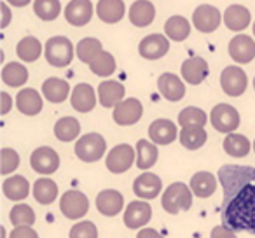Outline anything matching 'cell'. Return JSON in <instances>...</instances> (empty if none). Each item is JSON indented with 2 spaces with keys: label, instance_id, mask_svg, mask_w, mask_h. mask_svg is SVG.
Wrapping results in <instances>:
<instances>
[{
  "label": "cell",
  "instance_id": "cell-30",
  "mask_svg": "<svg viewBox=\"0 0 255 238\" xmlns=\"http://www.w3.org/2000/svg\"><path fill=\"white\" fill-rule=\"evenodd\" d=\"M2 81L11 88H21L28 81V70L19 61H11L2 68Z\"/></svg>",
  "mask_w": 255,
  "mask_h": 238
},
{
  "label": "cell",
  "instance_id": "cell-44",
  "mask_svg": "<svg viewBox=\"0 0 255 238\" xmlns=\"http://www.w3.org/2000/svg\"><path fill=\"white\" fill-rule=\"evenodd\" d=\"M70 238H98V230L91 221H82L74 224L70 230Z\"/></svg>",
  "mask_w": 255,
  "mask_h": 238
},
{
  "label": "cell",
  "instance_id": "cell-50",
  "mask_svg": "<svg viewBox=\"0 0 255 238\" xmlns=\"http://www.w3.org/2000/svg\"><path fill=\"white\" fill-rule=\"evenodd\" d=\"M7 4H11L12 7H25V5H28L32 0H5Z\"/></svg>",
  "mask_w": 255,
  "mask_h": 238
},
{
  "label": "cell",
  "instance_id": "cell-36",
  "mask_svg": "<svg viewBox=\"0 0 255 238\" xmlns=\"http://www.w3.org/2000/svg\"><path fill=\"white\" fill-rule=\"evenodd\" d=\"M224 151L233 158H245L250 153V140L240 133H227L224 140Z\"/></svg>",
  "mask_w": 255,
  "mask_h": 238
},
{
  "label": "cell",
  "instance_id": "cell-48",
  "mask_svg": "<svg viewBox=\"0 0 255 238\" xmlns=\"http://www.w3.org/2000/svg\"><path fill=\"white\" fill-rule=\"evenodd\" d=\"M136 238H164L161 233H157L156 230H152V228H143V230H140V233L136 235Z\"/></svg>",
  "mask_w": 255,
  "mask_h": 238
},
{
  "label": "cell",
  "instance_id": "cell-16",
  "mask_svg": "<svg viewBox=\"0 0 255 238\" xmlns=\"http://www.w3.org/2000/svg\"><path fill=\"white\" fill-rule=\"evenodd\" d=\"M152 217V207L147 202H131L124 210V224L129 230L145 226Z\"/></svg>",
  "mask_w": 255,
  "mask_h": 238
},
{
  "label": "cell",
  "instance_id": "cell-38",
  "mask_svg": "<svg viewBox=\"0 0 255 238\" xmlns=\"http://www.w3.org/2000/svg\"><path fill=\"white\" fill-rule=\"evenodd\" d=\"M33 196L40 205H49L56 200L58 196V186L51 179H39L33 184Z\"/></svg>",
  "mask_w": 255,
  "mask_h": 238
},
{
  "label": "cell",
  "instance_id": "cell-43",
  "mask_svg": "<svg viewBox=\"0 0 255 238\" xmlns=\"http://www.w3.org/2000/svg\"><path fill=\"white\" fill-rule=\"evenodd\" d=\"M19 165V154L16 153L14 149H9V147H4L2 149V168H0V174L7 175L11 172H14Z\"/></svg>",
  "mask_w": 255,
  "mask_h": 238
},
{
  "label": "cell",
  "instance_id": "cell-39",
  "mask_svg": "<svg viewBox=\"0 0 255 238\" xmlns=\"http://www.w3.org/2000/svg\"><path fill=\"white\" fill-rule=\"evenodd\" d=\"M33 12L42 21H53L60 16L61 2L60 0H33Z\"/></svg>",
  "mask_w": 255,
  "mask_h": 238
},
{
  "label": "cell",
  "instance_id": "cell-1",
  "mask_svg": "<svg viewBox=\"0 0 255 238\" xmlns=\"http://www.w3.org/2000/svg\"><path fill=\"white\" fill-rule=\"evenodd\" d=\"M224 189L222 224L255 235V168L226 165L219 170Z\"/></svg>",
  "mask_w": 255,
  "mask_h": 238
},
{
  "label": "cell",
  "instance_id": "cell-2",
  "mask_svg": "<svg viewBox=\"0 0 255 238\" xmlns=\"http://www.w3.org/2000/svg\"><path fill=\"white\" fill-rule=\"evenodd\" d=\"M74 44L65 35L51 37L46 42V47H44V56H46L47 63L56 68L68 67L72 63V60H74Z\"/></svg>",
  "mask_w": 255,
  "mask_h": 238
},
{
  "label": "cell",
  "instance_id": "cell-14",
  "mask_svg": "<svg viewBox=\"0 0 255 238\" xmlns=\"http://www.w3.org/2000/svg\"><path fill=\"white\" fill-rule=\"evenodd\" d=\"M93 18L91 0H70L65 7V19L72 26H84Z\"/></svg>",
  "mask_w": 255,
  "mask_h": 238
},
{
  "label": "cell",
  "instance_id": "cell-11",
  "mask_svg": "<svg viewBox=\"0 0 255 238\" xmlns=\"http://www.w3.org/2000/svg\"><path fill=\"white\" fill-rule=\"evenodd\" d=\"M170 51V39L163 33H150L140 40L138 53L145 60H159Z\"/></svg>",
  "mask_w": 255,
  "mask_h": 238
},
{
  "label": "cell",
  "instance_id": "cell-35",
  "mask_svg": "<svg viewBox=\"0 0 255 238\" xmlns=\"http://www.w3.org/2000/svg\"><path fill=\"white\" fill-rule=\"evenodd\" d=\"M81 133V125L75 117H61L60 121H56L54 125V135H56L58 140L61 142H70V140H75Z\"/></svg>",
  "mask_w": 255,
  "mask_h": 238
},
{
  "label": "cell",
  "instance_id": "cell-9",
  "mask_svg": "<svg viewBox=\"0 0 255 238\" xmlns=\"http://www.w3.org/2000/svg\"><path fill=\"white\" fill-rule=\"evenodd\" d=\"M143 107L138 98H126L114 107V121L121 126H131L142 119Z\"/></svg>",
  "mask_w": 255,
  "mask_h": 238
},
{
  "label": "cell",
  "instance_id": "cell-31",
  "mask_svg": "<svg viewBox=\"0 0 255 238\" xmlns=\"http://www.w3.org/2000/svg\"><path fill=\"white\" fill-rule=\"evenodd\" d=\"M89 70L98 77H109L116 72V58L112 56V53L102 49L91 61L88 63Z\"/></svg>",
  "mask_w": 255,
  "mask_h": 238
},
{
  "label": "cell",
  "instance_id": "cell-49",
  "mask_svg": "<svg viewBox=\"0 0 255 238\" xmlns=\"http://www.w3.org/2000/svg\"><path fill=\"white\" fill-rule=\"evenodd\" d=\"M0 98H2V114H7L9 110H11V107H12L11 95H9V93H5V91H2V93H0Z\"/></svg>",
  "mask_w": 255,
  "mask_h": 238
},
{
  "label": "cell",
  "instance_id": "cell-18",
  "mask_svg": "<svg viewBox=\"0 0 255 238\" xmlns=\"http://www.w3.org/2000/svg\"><path fill=\"white\" fill-rule=\"evenodd\" d=\"M252 16L245 5L233 4L224 11V25L231 30V32H243L250 26Z\"/></svg>",
  "mask_w": 255,
  "mask_h": 238
},
{
  "label": "cell",
  "instance_id": "cell-19",
  "mask_svg": "<svg viewBox=\"0 0 255 238\" xmlns=\"http://www.w3.org/2000/svg\"><path fill=\"white\" fill-rule=\"evenodd\" d=\"M16 107L25 116H37L39 112H42V107H44L42 96H40V93L37 89L23 88L16 95Z\"/></svg>",
  "mask_w": 255,
  "mask_h": 238
},
{
  "label": "cell",
  "instance_id": "cell-41",
  "mask_svg": "<svg viewBox=\"0 0 255 238\" xmlns=\"http://www.w3.org/2000/svg\"><path fill=\"white\" fill-rule=\"evenodd\" d=\"M206 121H208L206 112L198 109V107H185L178 114V125L182 128H187V126H205Z\"/></svg>",
  "mask_w": 255,
  "mask_h": 238
},
{
  "label": "cell",
  "instance_id": "cell-34",
  "mask_svg": "<svg viewBox=\"0 0 255 238\" xmlns=\"http://www.w3.org/2000/svg\"><path fill=\"white\" fill-rule=\"evenodd\" d=\"M157 147L154 142L149 140H138L136 142V167L147 170V168L154 167L157 161Z\"/></svg>",
  "mask_w": 255,
  "mask_h": 238
},
{
  "label": "cell",
  "instance_id": "cell-32",
  "mask_svg": "<svg viewBox=\"0 0 255 238\" xmlns=\"http://www.w3.org/2000/svg\"><path fill=\"white\" fill-rule=\"evenodd\" d=\"M4 195L9 200H14V202H21L28 196L30 193V184L23 175H14V177H9L4 181Z\"/></svg>",
  "mask_w": 255,
  "mask_h": 238
},
{
  "label": "cell",
  "instance_id": "cell-23",
  "mask_svg": "<svg viewBox=\"0 0 255 238\" xmlns=\"http://www.w3.org/2000/svg\"><path fill=\"white\" fill-rule=\"evenodd\" d=\"M96 14L107 25H116L126 14V5L123 0H98Z\"/></svg>",
  "mask_w": 255,
  "mask_h": 238
},
{
  "label": "cell",
  "instance_id": "cell-47",
  "mask_svg": "<svg viewBox=\"0 0 255 238\" xmlns=\"http://www.w3.org/2000/svg\"><path fill=\"white\" fill-rule=\"evenodd\" d=\"M0 11H2V21H0V28H7L9 23H11V9H9L7 4H2L0 5Z\"/></svg>",
  "mask_w": 255,
  "mask_h": 238
},
{
  "label": "cell",
  "instance_id": "cell-21",
  "mask_svg": "<svg viewBox=\"0 0 255 238\" xmlns=\"http://www.w3.org/2000/svg\"><path fill=\"white\" fill-rule=\"evenodd\" d=\"M157 89L170 102H178L185 96V84L178 75L170 74V72H166L157 79Z\"/></svg>",
  "mask_w": 255,
  "mask_h": 238
},
{
  "label": "cell",
  "instance_id": "cell-25",
  "mask_svg": "<svg viewBox=\"0 0 255 238\" xmlns=\"http://www.w3.org/2000/svg\"><path fill=\"white\" fill-rule=\"evenodd\" d=\"M149 137L154 144L168 146L177 139V126L170 119H156L149 126Z\"/></svg>",
  "mask_w": 255,
  "mask_h": 238
},
{
  "label": "cell",
  "instance_id": "cell-22",
  "mask_svg": "<svg viewBox=\"0 0 255 238\" xmlns=\"http://www.w3.org/2000/svg\"><path fill=\"white\" fill-rule=\"evenodd\" d=\"M161 188H163V182L157 177L156 174H150V172H145V174L138 175L133 182V191H135L136 196L143 200H152L156 198L161 193Z\"/></svg>",
  "mask_w": 255,
  "mask_h": 238
},
{
  "label": "cell",
  "instance_id": "cell-12",
  "mask_svg": "<svg viewBox=\"0 0 255 238\" xmlns=\"http://www.w3.org/2000/svg\"><path fill=\"white\" fill-rule=\"evenodd\" d=\"M30 165H32V168L37 174L51 175L60 167V156H58V153L54 149L44 146L32 153V156H30Z\"/></svg>",
  "mask_w": 255,
  "mask_h": 238
},
{
  "label": "cell",
  "instance_id": "cell-40",
  "mask_svg": "<svg viewBox=\"0 0 255 238\" xmlns=\"http://www.w3.org/2000/svg\"><path fill=\"white\" fill-rule=\"evenodd\" d=\"M102 49H103V46L98 39H95V37H86V39L79 40V44L75 46V54H77V58L82 63L88 65Z\"/></svg>",
  "mask_w": 255,
  "mask_h": 238
},
{
  "label": "cell",
  "instance_id": "cell-27",
  "mask_svg": "<svg viewBox=\"0 0 255 238\" xmlns=\"http://www.w3.org/2000/svg\"><path fill=\"white\" fill-rule=\"evenodd\" d=\"M124 100V86L117 81H103L98 86V102L110 109Z\"/></svg>",
  "mask_w": 255,
  "mask_h": 238
},
{
  "label": "cell",
  "instance_id": "cell-20",
  "mask_svg": "<svg viewBox=\"0 0 255 238\" xmlns=\"http://www.w3.org/2000/svg\"><path fill=\"white\" fill-rule=\"evenodd\" d=\"M128 16H129L131 25L138 26V28H145L156 18V7L150 0H135L129 7Z\"/></svg>",
  "mask_w": 255,
  "mask_h": 238
},
{
  "label": "cell",
  "instance_id": "cell-29",
  "mask_svg": "<svg viewBox=\"0 0 255 238\" xmlns=\"http://www.w3.org/2000/svg\"><path fill=\"white\" fill-rule=\"evenodd\" d=\"M16 54L25 63H32V61L39 60L40 54H42V44H40V40L37 37L26 35L16 46Z\"/></svg>",
  "mask_w": 255,
  "mask_h": 238
},
{
  "label": "cell",
  "instance_id": "cell-42",
  "mask_svg": "<svg viewBox=\"0 0 255 238\" xmlns=\"http://www.w3.org/2000/svg\"><path fill=\"white\" fill-rule=\"evenodd\" d=\"M9 219L14 226H32L35 223V212L30 205L19 203L9 214Z\"/></svg>",
  "mask_w": 255,
  "mask_h": 238
},
{
  "label": "cell",
  "instance_id": "cell-45",
  "mask_svg": "<svg viewBox=\"0 0 255 238\" xmlns=\"http://www.w3.org/2000/svg\"><path fill=\"white\" fill-rule=\"evenodd\" d=\"M9 238H39V235L32 226H16Z\"/></svg>",
  "mask_w": 255,
  "mask_h": 238
},
{
  "label": "cell",
  "instance_id": "cell-28",
  "mask_svg": "<svg viewBox=\"0 0 255 238\" xmlns=\"http://www.w3.org/2000/svg\"><path fill=\"white\" fill-rule=\"evenodd\" d=\"M164 35L173 42H182L191 35V23L180 14L171 16L164 23Z\"/></svg>",
  "mask_w": 255,
  "mask_h": 238
},
{
  "label": "cell",
  "instance_id": "cell-7",
  "mask_svg": "<svg viewBox=\"0 0 255 238\" xmlns=\"http://www.w3.org/2000/svg\"><path fill=\"white\" fill-rule=\"evenodd\" d=\"M220 21H222V14H220V11L215 5L201 4L192 12V25L196 26L198 32L203 33L215 32L220 26Z\"/></svg>",
  "mask_w": 255,
  "mask_h": 238
},
{
  "label": "cell",
  "instance_id": "cell-24",
  "mask_svg": "<svg viewBox=\"0 0 255 238\" xmlns=\"http://www.w3.org/2000/svg\"><path fill=\"white\" fill-rule=\"evenodd\" d=\"M124 200L123 195L116 189H105L102 191L98 196H96V209H98L100 214L107 217H114L123 210Z\"/></svg>",
  "mask_w": 255,
  "mask_h": 238
},
{
  "label": "cell",
  "instance_id": "cell-6",
  "mask_svg": "<svg viewBox=\"0 0 255 238\" xmlns=\"http://www.w3.org/2000/svg\"><path fill=\"white\" fill-rule=\"evenodd\" d=\"M220 86H222L226 95L241 96L247 91L248 77L243 68H240L238 65H229V67L224 68L222 74H220Z\"/></svg>",
  "mask_w": 255,
  "mask_h": 238
},
{
  "label": "cell",
  "instance_id": "cell-3",
  "mask_svg": "<svg viewBox=\"0 0 255 238\" xmlns=\"http://www.w3.org/2000/svg\"><path fill=\"white\" fill-rule=\"evenodd\" d=\"M192 189H189L182 182H173L168 186L166 191L163 193V209L168 214L185 212L192 205Z\"/></svg>",
  "mask_w": 255,
  "mask_h": 238
},
{
  "label": "cell",
  "instance_id": "cell-13",
  "mask_svg": "<svg viewBox=\"0 0 255 238\" xmlns=\"http://www.w3.org/2000/svg\"><path fill=\"white\" fill-rule=\"evenodd\" d=\"M227 51H229V56L236 63H250L255 58V40L247 33H238V35H234L231 39Z\"/></svg>",
  "mask_w": 255,
  "mask_h": 238
},
{
  "label": "cell",
  "instance_id": "cell-52",
  "mask_svg": "<svg viewBox=\"0 0 255 238\" xmlns=\"http://www.w3.org/2000/svg\"><path fill=\"white\" fill-rule=\"evenodd\" d=\"M254 88H255V79H254Z\"/></svg>",
  "mask_w": 255,
  "mask_h": 238
},
{
  "label": "cell",
  "instance_id": "cell-17",
  "mask_svg": "<svg viewBox=\"0 0 255 238\" xmlns=\"http://www.w3.org/2000/svg\"><path fill=\"white\" fill-rule=\"evenodd\" d=\"M70 103L77 112H91L96 105V93L91 84L88 82H81L74 88L70 95Z\"/></svg>",
  "mask_w": 255,
  "mask_h": 238
},
{
  "label": "cell",
  "instance_id": "cell-10",
  "mask_svg": "<svg viewBox=\"0 0 255 238\" xmlns=\"http://www.w3.org/2000/svg\"><path fill=\"white\" fill-rule=\"evenodd\" d=\"M60 210L68 219H81L88 214L89 210V200L82 195L81 191H67L60 200Z\"/></svg>",
  "mask_w": 255,
  "mask_h": 238
},
{
  "label": "cell",
  "instance_id": "cell-37",
  "mask_svg": "<svg viewBox=\"0 0 255 238\" xmlns=\"http://www.w3.org/2000/svg\"><path fill=\"white\" fill-rule=\"evenodd\" d=\"M206 139H208V135H206L203 126H187V128H182L180 132V144L185 149L191 151L205 146Z\"/></svg>",
  "mask_w": 255,
  "mask_h": 238
},
{
  "label": "cell",
  "instance_id": "cell-53",
  "mask_svg": "<svg viewBox=\"0 0 255 238\" xmlns=\"http://www.w3.org/2000/svg\"><path fill=\"white\" fill-rule=\"evenodd\" d=\"M254 151H255V142H254Z\"/></svg>",
  "mask_w": 255,
  "mask_h": 238
},
{
  "label": "cell",
  "instance_id": "cell-5",
  "mask_svg": "<svg viewBox=\"0 0 255 238\" xmlns=\"http://www.w3.org/2000/svg\"><path fill=\"white\" fill-rule=\"evenodd\" d=\"M210 121L220 133H233L240 126V112L229 103H219L212 109Z\"/></svg>",
  "mask_w": 255,
  "mask_h": 238
},
{
  "label": "cell",
  "instance_id": "cell-46",
  "mask_svg": "<svg viewBox=\"0 0 255 238\" xmlns=\"http://www.w3.org/2000/svg\"><path fill=\"white\" fill-rule=\"evenodd\" d=\"M212 238H236V231L229 230L227 226H215L212 230Z\"/></svg>",
  "mask_w": 255,
  "mask_h": 238
},
{
  "label": "cell",
  "instance_id": "cell-51",
  "mask_svg": "<svg viewBox=\"0 0 255 238\" xmlns=\"http://www.w3.org/2000/svg\"><path fill=\"white\" fill-rule=\"evenodd\" d=\"M254 37H255V21H254Z\"/></svg>",
  "mask_w": 255,
  "mask_h": 238
},
{
  "label": "cell",
  "instance_id": "cell-33",
  "mask_svg": "<svg viewBox=\"0 0 255 238\" xmlns=\"http://www.w3.org/2000/svg\"><path fill=\"white\" fill-rule=\"evenodd\" d=\"M191 189L199 198H208L217 189V179L210 172H198L191 179Z\"/></svg>",
  "mask_w": 255,
  "mask_h": 238
},
{
  "label": "cell",
  "instance_id": "cell-4",
  "mask_svg": "<svg viewBox=\"0 0 255 238\" xmlns=\"http://www.w3.org/2000/svg\"><path fill=\"white\" fill-rule=\"evenodd\" d=\"M107 142L100 133H88L75 142V154L84 163H95L105 154Z\"/></svg>",
  "mask_w": 255,
  "mask_h": 238
},
{
  "label": "cell",
  "instance_id": "cell-26",
  "mask_svg": "<svg viewBox=\"0 0 255 238\" xmlns=\"http://www.w3.org/2000/svg\"><path fill=\"white\" fill-rule=\"evenodd\" d=\"M42 95L51 103H61L70 95V86L65 79L49 77L42 82Z\"/></svg>",
  "mask_w": 255,
  "mask_h": 238
},
{
  "label": "cell",
  "instance_id": "cell-8",
  "mask_svg": "<svg viewBox=\"0 0 255 238\" xmlns=\"http://www.w3.org/2000/svg\"><path fill=\"white\" fill-rule=\"evenodd\" d=\"M135 149L129 144H119L107 154V168L112 174H124L135 163Z\"/></svg>",
  "mask_w": 255,
  "mask_h": 238
},
{
  "label": "cell",
  "instance_id": "cell-15",
  "mask_svg": "<svg viewBox=\"0 0 255 238\" xmlns=\"http://www.w3.org/2000/svg\"><path fill=\"white\" fill-rule=\"evenodd\" d=\"M180 74L187 84L198 86L208 77V63H206L205 58L201 56H192L182 63Z\"/></svg>",
  "mask_w": 255,
  "mask_h": 238
}]
</instances>
